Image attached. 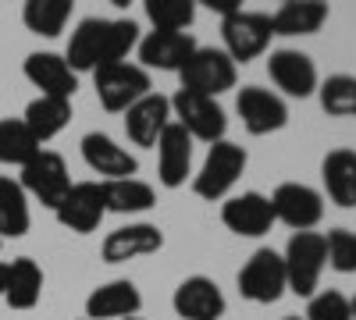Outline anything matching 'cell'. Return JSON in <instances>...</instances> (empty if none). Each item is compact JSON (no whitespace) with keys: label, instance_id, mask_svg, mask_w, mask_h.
<instances>
[{"label":"cell","instance_id":"obj_29","mask_svg":"<svg viewBox=\"0 0 356 320\" xmlns=\"http://www.w3.org/2000/svg\"><path fill=\"white\" fill-rule=\"evenodd\" d=\"M72 0H25V8H22V22L29 33H36V36H61L65 33V25L72 18Z\"/></svg>","mask_w":356,"mask_h":320},{"label":"cell","instance_id":"obj_1","mask_svg":"<svg viewBox=\"0 0 356 320\" xmlns=\"http://www.w3.org/2000/svg\"><path fill=\"white\" fill-rule=\"evenodd\" d=\"M139 47V25L132 18H82L68 40L65 61L79 71H97L107 65H122L129 50Z\"/></svg>","mask_w":356,"mask_h":320},{"label":"cell","instance_id":"obj_14","mask_svg":"<svg viewBox=\"0 0 356 320\" xmlns=\"http://www.w3.org/2000/svg\"><path fill=\"white\" fill-rule=\"evenodd\" d=\"M221 224L232 231V235H243V239H260L271 231L275 224V210H271V199L260 196V192H243V196H232L221 203Z\"/></svg>","mask_w":356,"mask_h":320},{"label":"cell","instance_id":"obj_17","mask_svg":"<svg viewBox=\"0 0 356 320\" xmlns=\"http://www.w3.org/2000/svg\"><path fill=\"white\" fill-rule=\"evenodd\" d=\"M82 160L89 164V171L100 174L104 182H118V178H136V157L125 150V146H118V142L104 132H89L82 135Z\"/></svg>","mask_w":356,"mask_h":320},{"label":"cell","instance_id":"obj_7","mask_svg":"<svg viewBox=\"0 0 356 320\" xmlns=\"http://www.w3.org/2000/svg\"><path fill=\"white\" fill-rule=\"evenodd\" d=\"M171 121L182 125L189 132V139H200V142H221L225 132H228V118L218 100L211 96H200V93H186L178 90L171 96Z\"/></svg>","mask_w":356,"mask_h":320},{"label":"cell","instance_id":"obj_26","mask_svg":"<svg viewBox=\"0 0 356 320\" xmlns=\"http://www.w3.org/2000/svg\"><path fill=\"white\" fill-rule=\"evenodd\" d=\"M43 296V271L36 260L18 256L15 264H8V281H4V299L11 310H33Z\"/></svg>","mask_w":356,"mask_h":320},{"label":"cell","instance_id":"obj_39","mask_svg":"<svg viewBox=\"0 0 356 320\" xmlns=\"http://www.w3.org/2000/svg\"><path fill=\"white\" fill-rule=\"evenodd\" d=\"M129 320H139V317H129Z\"/></svg>","mask_w":356,"mask_h":320},{"label":"cell","instance_id":"obj_2","mask_svg":"<svg viewBox=\"0 0 356 320\" xmlns=\"http://www.w3.org/2000/svg\"><path fill=\"white\" fill-rule=\"evenodd\" d=\"M285 281H289V292L296 296H317V281H321V271L328 267V256H324V235L321 231H296L289 239L285 253Z\"/></svg>","mask_w":356,"mask_h":320},{"label":"cell","instance_id":"obj_20","mask_svg":"<svg viewBox=\"0 0 356 320\" xmlns=\"http://www.w3.org/2000/svg\"><path fill=\"white\" fill-rule=\"evenodd\" d=\"M143 310V296L129 278L97 285L86 299V320H129Z\"/></svg>","mask_w":356,"mask_h":320},{"label":"cell","instance_id":"obj_35","mask_svg":"<svg viewBox=\"0 0 356 320\" xmlns=\"http://www.w3.org/2000/svg\"><path fill=\"white\" fill-rule=\"evenodd\" d=\"M207 8L218 11L221 18H228V15H235V11H243V0H207Z\"/></svg>","mask_w":356,"mask_h":320},{"label":"cell","instance_id":"obj_6","mask_svg":"<svg viewBox=\"0 0 356 320\" xmlns=\"http://www.w3.org/2000/svg\"><path fill=\"white\" fill-rule=\"evenodd\" d=\"M289 292L285 281V260L275 249H257L243 271H239V296L257 303V306H271Z\"/></svg>","mask_w":356,"mask_h":320},{"label":"cell","instance_id":"obj_38","mask_svg":"<svg viewBox=\"0 0 356 320\" xmlns=\"http://www.w3.org/2000/svg\"><path fill=\"white\" fill-rule=\"evenodd\" d=\"M285 320H303V317H285Z\"/></svg>","mask_w":356,"mask_h":320},{"label":"cell","instance_id":"obj_4","mask_svg":"<svg viewBox=\"0 0 356 320\" xmlns=\"http://www.w3.org/2000/svg\"><path fill=\"white\" fill-rule=\"evenodd\" d=\"M246 171V150L239 146V142H214L211 153H207L203 167L193 174V192L200 199H225L232 192V185L239 182V174Z\"/></svg>","mask_w":356,"mask_h":320},{"label":"cell","instance_id":"obj_40","mask_svg":"<svg viewBox=\"0 0 356 320\" xmlns=\"http://www.w3.org/2000/svg\"><path fill=\"white\" fill-rule=\"evenodd\" d=\"M0 246H4V239H0Z\"/></svg>","mask_w":356,"mask_h":320},{"label":"cell","instance_id":"obj_15","mask_svg":"<svg viewBox=\"0 0 356 320\" xmlns=\"http://www.w3.org/2000/svg\"><path fill=\"white\" fill-rule=\"evenodd\" d=\"M193 33H146L139 40V68H157V71H182L186 61L196 53Z\"/></svg>","mask_w":356,"mask_h":320},{"label":"cell","instance_id":"obj_33","mask_svg":"<svg viewBox=\"0 0 356 320\" xmlns=\"http://www.w3.org/2000/svg\"><path fill=\"white\" fill-rule=\"evenodd\" d=\"M324 256H328V267H335L339 274H356V231L332 228L324 235Z\"/></svg>","mask_w":356,"mask_h":320},{"label":"cell","instance_id":"obj_37","mask_svg":"<svg viewBox=\"0 0 356 320\" xmlns=\"http://www.w3.org/2000/svg\"><path fill=\"white\" fill-rule=\"evenodd\" d=\"M349 313H353V320H356V296L349 299Z\"/></svg>","mask_w":356,"mask_h":320},{"label":"cell","instance_id":"obj_19","mask_svg":"<svg viewBox=\"0 0 356 320\" xmlns=\"http://www.w3.org/2000/svg\"><path fill=\"white\" fill-rule=\"evenodd\" d=\"M175 313L182 320H218L225 313V296L214 278L207 274H193L182 285L175 288V299H171Z\"/></svg>","mask_w":356,"mask_h":320},{"label":"cell","instance_id":"obj_10","mask_svg":"<svg viewBox=\"0 0 356 320\" xmlns=\"http://www.w3.org/2000/svg\"><path fill=\"white\" fill-rule=\"evenodd\" d=\"M275 221L289 224L292 231H314L324 217V196L303 182H282L271 196Z\"/></svg>","mask_w":356,"mask_h":320},{"label":"cell","instance_id":"obj_5","mask_svg":"<svg viewBox=\"0 0 356 320\" xmlns=\"http://www.w3.org/2000/svg\"><path fill=\"white\" fill-rule=\"evenodd\" d=\"M93 85H97V100L104 110L111 114H125L132 103H139L146 93L154 90L150 85V71L139 68V65H107L93 71Z\"/></svg>","mask_w":356,"mask_h":320},{"label":"cell","instance_id":"obj_32","mask_svg":"<svg viewBox=\"0 0 356 320\" xmlns=\"http://www.w3.org/2000/svg\"><path fill=\"white\" fill-rule=\"evenodd\" d=\"M146 18L154 22L157 33H186L196 18L193 0H146L143 4Z\"/></svg>","mask_w":356,"mask_h":320},{"label":"cell","instance_id":"obj_13","mask_svg":"<svg viewBox=\"0 0 356 320\" xmlns=\"http://www.w3.org/2000/svg\"><path fill=\"white\" fill-rule=\"evenodd\" d=\"M57 221H61L68 231L75 235H89V231H97L107 207H104V192H100V182H75L68 189V196L57 203Z\"/></svg>","mask_w":356,"mask_h":320},{"label":"cell","instance_id":"obj_36","mask_svg":"<svg viewBox=\"0 0 356 320\" xmlns=\"http://www.w3.org/2000/svg\"><path fill=\"white\" fill-rule=\"evenodd\" d=\"M4 281H8V264H0V296H4Z\"/></svg>","mask_w":356,"mask_h":320},{"label":"cell","instance_id":"obj_30","mask_svg":"<svg viewBox=\"0 0 356 320\" xmlns=\"http://www.w3.org/2000/svg\"><path fill=\"white\" fill-rule=\"evenodd\" d=\"M43 146L36 142V135L25 128L22 118H4L0 121V164H8V167H25L29 160H33Z\"/></svg>","mask_w":356,"mask_h":320},{"label":"cell","instance_id":"obj_25","mask_svg":"<svg viewBox=\"0 0 356 320\" xmlns=\"http://www.w3.org/2000/svg\"><path fill=\"white\" fill-rule=\"evenodd\" d=\"M25 128L36 135V142H50L54 135H61L72 121V100H61V96H36L33 103L25 107L22 114Z\"/></svg>","mask_w":356,"mask_h":320},{"label":"cell","instance_id":"obj_11","mask_svg":"<svg viewBox=\"0 0 356 320\" xmlns=\"http://www.w3.org/2000/svg\"><path fill=\"white\" fill-rule=\"evenodd\" d=\"M235 110L243 118V128L250 135H271L289 125V107L278 93L264 90V85H243L235 96Z\"/></svg>","mask_w":356,"mask_h":320},{"label":"cell","instance_id":"obj_18","mask_svg":"<svg viewBox=\"0 0 356 320\" xmlns=\"http://www.w3.org/2000/svg\"><path fill=\"white\" fill-rule=\"evenodd\" d=\"M25 78L40 90V96L72 100L79 90V75L68 68V61L61 53H50V50H36L25 57Z\"/></svg>","mask_w":356,"mask_h":320},{"label":"cell","instance_id":"obj_27","mask_svg":"<svg viewBox=\"0 0 356 320\" xmlns=\"http://www.w3.org/2000/svg\"><path fill=\"white\" fill-rule=\"evenodd\" d=\"M104 207L111 214H143L157 203L154 185H146L139 178H118V182H100Z\"/></svg>","mask_w":356,"mask_h":320},{"label":"cell","instance_id":"obj_9","mask_svg":"<svg viewBox=\"0 0 356 320\" xmlns=\"http://www.w3.org/2000/svg\"><path fill=\"white\" fill-rule=\"evenodd\" d=\"M25 196H33L36 203H43V207L57 210V203H61L72 189V178H68V164L61 153L54 150H40L33 160H29L22 167V182Z\"/></svg>","mask_w":356,"mask_h":320},{"label":"cell","instance_id":"obj_22","mask_svg":"<svg viewBox=\"0 0 356 320\" xmlns=\"http://www.w3.org/2000/svg\"><path fill=\"white\" fill-rule=\"evenodd\" d=\"M164 246V231L157 224H125V228H114L111 235L104 239V260L107 264H129L136 256H150Z\"/></svg>","mask_w":356,"mask_h":320},{"label":"cell","instance_id":"obj_16","mask_svg":"<svg viewBox=\"0 0 356 320\" xmlns=\"http://www.w3.org/2000/svg\"><path fill=\"white\" fill-rule=\"evenodd\" d=\"M193 174V139L182 125H168L157 139V178L164 189H178L186 185V178Z\"/></svg>","mask_w":356,"mask_h":320},{"label":"cell","instance_id":"obj_34","mask_svg":"<svg viewBox=\"0 0 356 320\" xmlns=\"http://www.w3.org/2000/svg\"><path fill=\"white\" fill-rule=\"evenodd\" d=\"M307 320H353L349 313V299L335 288H324V292L310 296L307 303Z\"/></svg>","mask_w":356,"mask_h":320},{"label":"cell","instance_id":"obj_8","mask_svg":"<svg viewBox=\"0 0 356 320\" xmlns=\"http://www.w3.org/2000/svg\"><path fill=\"white\" fill-rule=\"evenodd\" d=\"M271 15L260 11H235L228 18H221V40H225V53L235 65H246L253 57H260L271 47Z\"/></svg>","mask_w":356,"mask_h":320},{"label":"cell","instance_id":"obj_23","mask_svg":"<svg viewBox=\"0 0 356 320\" xmlns=\"http://www.w3.org/2000/svg\"><path fill=\"white\" fill-rule=\"evenodd\" d=\"M321 182L335 207H356V150H332L321 160Z\"/></svg>","mask_w":356,"mask_h":320},{"label":"cell","instance_id":"obj_24","mask_svg":"<svg viewBox=\"0 0 356 320\" xmlns=\"http://www.w3.org/2000/svg\"><path fill=\"white\" fill-rule=\"evenodd\" d=\"M328 22V4L324 0H285L271 15L275 36H314Z\"/></svg>","mask_w":356,"mask_h":320},{"label":"cell","instance_id":"obj_28","mask_svg":"<svg viewBox=\"0 0 356 320\" xmlns=\"http://www.w3.org/2000/svg\"><path fill=\"white\" fill-rule=\"evenodd\" d=\"M29 224H33V214H29L25 189L8 174H0V239H22Z\"/></svg>","mask_w":356,"mask_h":320},{"label":"cell","instance_id":"obj_31","mask_svg":"<svg viewBox=\"0 0 356 320\" xmlns=\"http://www.w3.org/2000/svg\"><path fill=\"white\" fill-rule=\"evenodd\" d=\"M324 114L332 118H356V75H328L317 85Z\"/></svg>","mask_w":356,"mask_h":320},{"label":"cell","instance_id":"obj_12","mask_svg":"<svg viewBox=\"0 0 356 320\" xmlns=\"http://www.w3.org/2000/svg\"><path fill=\"white\" fill-rule=\"evenodd\" d=\"M267 75H271V82L278 85V90L292 100H307L317 93V65L310 61V57L303 50H275L271 57H267Z\"/></svg>","mask_w":356,"mask_h":320},{"label":"cell","instance_id":"obj_21","mask_svg":"<svg viewBox=\"0 0 356 320\" xmlns=\"http://www.w3.org/2000/svg\"><path fill=\"white\" fill-rule=\"evenodd\" d=\"M171 125V100L161 93H146L125 110V135L136 146H157L161 132Z\"/></svg>","mask_w":356,"mask_h":320},{"label":"cell","instance_id":"obj_3","mask_svg":"<svg viewBox=\"0 0 356 320\" xmlns=\"http://www.w3.org/2000/svg\"><path fill=\"white\" fill-rule=\"evenodd\" d=\"M235 68H239V65H235L225 50H218V47H196V53L186 61V68L178 71V78H182L186 93H200V96L218 100L225 90H235V78H239Z\"/></svg>","mask_w":356,"mask_h":320}]
</instances>
